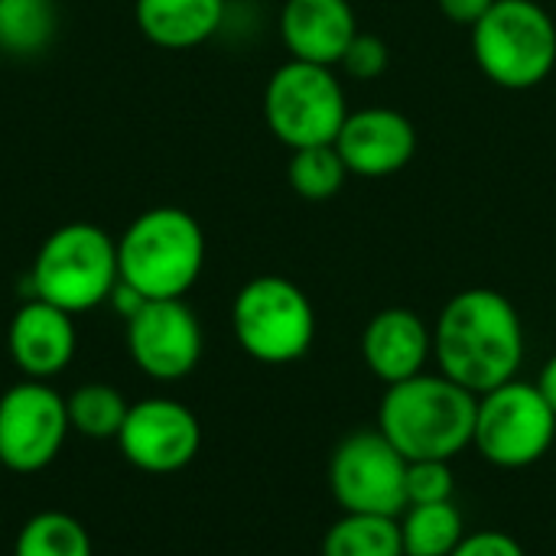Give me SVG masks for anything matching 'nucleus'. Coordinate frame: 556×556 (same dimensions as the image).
Masks as SVG:
<instances>
[{
	"label": "nucleus",
	"instance_id": "1",
	"mask_svg": "<svg viewBox=\"0 0 556 556\" xmlns=\"http://www.w3.org/2000/svg\"><path fill=\"white\" fill-rule=\"evenodd\" d=\"M433 358L440 375L472 394H489L515 381L525 362L521 313L492 287L456 293L437 316Z\"/></svg>",
	"mask_w": 556,
	"mask_h": 556
},
{
	"label": "nucleus",
	"instance_id": "2",
	"mask_svg": "<svg viewBox=\"0 0 556 556\" xmlns=\"http://www.w3.org/2000/svg\"><path fill=\"white\" fill-rule=\"evenodd\" d=\"M479 394L450 381L446 375H417L391 384L378 407V430L407 459L453 463L472 446Z\"/></svg>",
	"mask_w": 556,
	"mask_h": 556
},
{
	"label": "nucleus",
	"instance_id": "3",
	"mask_svg": "<svg viewBox=\"0 0 556 556\" xmlns=\"http://www.w3.org/2000/svg\"><path fill=\"white\" fill-rule=\"evenodd\" d=\"M117 267L147 300H182L205 267L202 225L176 205L147 208L121 235Z\"/></svg>",
	"mask_w": 556,
	"mask_h": 556
},
{
	"label": "nucleus",
	"instance_id": "4",
	"mask_svg": "<svg viewBox=\"0 0 556 556\" xmlns=\"http://www.w3.org/2000/svg\"><path fill=\"white\" fill-rule=\"evenodd\" d=\"M117 280V241L91 222H68L39 244L29 296L78 316L108 303Z\"/></svg>",
	"mask_w": 556,
	"mask_h": 556
},
{
	"label": "nucleus",
	"instance_id": "5",
	"mask_svg": "<svg viewBox=\"0 0 556 556\" xmlns=\"http://www.w3.org/2000/svg\"><path fill=\"white\" fill-rule=\"evenodd\" d=\"M472 55L498 88H534L556 68L554 16L538 0H495L472 26Z\"/></svg>",
	"mask_w": 556,
	"mask_h": 556
},
{
	"label": "nucleus",
	"instance_id": "6",
	"mask_svg": "<svg viewBox=\"0 0 556 556\" xmlns=\"http://www.w3.org/2000/svg\"><path fill=\"white\" fill-rule=\"evenodd\" d=\"M231 329L241 352L261 365H293L316 339V309L303 287L264 274L248 280L231 303Z\"/></svg>",
	"mask_w": 556,
	"mask_h": 556
},
{
	"label": "nucleus",
	"instance_id": "7",
	"mask_svg": "<svg viewBox=\"0 0 556 556\" xmlns=\"http://www.w3.org/2000/svg\"><path fill=\"white\" fill-rule=\"evenodd\" d=\"M264 117L270 134L290 150L336 143L349 117L342 78L332 65L290 59L264 88Z\"/></svg>",
	"mask_w": 556,
	"mask_h": 556
},
{
	"label": "nucleus",
	"instance_id": "8",
	"mask_svg": "<svg viewBox=\"0 0 556 556\" xmlns=\"http://www.w3.org/2000/svg\"><path fill=\"white\" fill-rule=\"evenodd\" d=\"M556 443V414L538 384L508 381L479 394L472 446L495 469H528Z\"/></svg>",
	"mask_w": 556,
	"mask_h": 556
},
{
	"label": "nucleus",
	"instance_id": "9",
	"mask_svg": "<svg viewBox=\"0 0 556 556\" xmlns=\"http://www.w3.org/2000/svg\"><path fill=\"white\" fill-rule=\"evenodd\" d=\"M407 459L381 430L349 433L329 459V489L342 511L401 518L407 508Z\"/></svg>",
	"mask_w": 556,
	"mask_h": 556
},
{
	"label": "nucleus",
	"instance_id": "10",
	"mask_svg": "<svg viewBox=\"0 0 556 556\" xmlns=\"http://www.w3.org/2000/svg\"><path fill=\"white\" fill-rule=\"evenodd\" d=\"M72 433L65 397L49 381H20L0 397V466L16 476L42 472L55 463Z\"/></svg>",
	"mask_w": 556,
	"mask_h": 556
},
{
	"label": "nucleus",
	"instance_id": "11",
	"mask_svg": "<svg viewBox=\"0 0 556 556\" xmlns=\"http://www.w3.org/2000/svg\"><path fill=\"white\" fill-rule=\"evenodd\" d=\"M114 443L134 469L169 476L186 469L199 456L202 427L186 404L173 397H143L130 404Z\"/></svg>",
	"mask_w": 556,
	"mask_h": 556
},
{
	"label": "nucleus",
	"instance_id": "12",
	"mask_svg": "<svg viewBox=\"0 0 556 556\" xmlns=\"http://www.w3.org/2000/svg\"><path fill=\"white\" fill-rule=\"evenodd\" d=\"M202 323L186 300H150L127 319V352L153 381H182L202 362Z\"/></svg>",
	"mask_w": 556,
	"mask_h": 556
},
{
	"label": "nucleus",
	"instance_id": "13",
	"mask_svg": "<svg viewBox=\"0 0 556 556\" xmlns=\"http://www.w3.org/2000/svg\"><path fill=\"white\" fill-rule=\"evenodd\" d=\"M336 150L352 176L381 179L401 173L417 153V130L410 117L394 108H362L349 111Z\"/></svg>",
	"mask_w": 556,
	"mask_h": 556
},
{
	"label": "nucleus",
	"instance_id": "14",
	"mask_svg": "<svg viewBox=\"0 0 556 556\" xmlns=\"http://www.w3.org/2000/svg\"><path fill=\"white\" fill-rule=\"evenodd\" d=\"M78 349V332L72 313L29 296L10 319L7 352L10 362L33 381H49L62 375Z\"/></svg>",
	"mask_w": 556,
	"mask_h": 556
},
{
	"label": "nucleus",
	"instance_id": "15",
	"mask_svg": "<svg viewBox=\"0 0 556 556\" xmlns=\"http://www.w3.org/2000/svg\"><path fill=\"white\" fill-rule=\"evenodd\" d=\"M362 358L384 388L417 378L433 358V329L420 313L407 306H388L368 319L362 332Z\"/></svg>",
	"mask_w": 556,
	"mask_h": 556
},
{
	"label": "nucleus",
	"instance_id": "16",
	"mask_svg": "<svg viewBox=\"0 0 556 556\" xmlns=\"http://www.w3.org/2000/svg\"><path fill=\"white\" fill-rule=\"evenodd\" d=\"M355 36L358 20L349 0H283L280 39L290 59L336 68Z\"/></svg>",
	"mask_w": 556,
	"mask_h": 556
},
{
	"label": "nucleus",
	"instance_id": "17",
	"mask_svg": "<svg viewBox=\"0 0 556 556\" xmlns=\"http://www.w3.org/2000/svg\"><path fill=\"white\" fill-rule=\"evenodd\" d=\"M137 29L160 49H195L225 23V0H134Z\"/></svg>",
	"mask_w": 556,
	"mask_h": 556
},
{
	"label": "nucleus",
	"instance_id": "18",
	"mask_svg": "<svg viewBox=\"0 0 556 556\" xmlns=\"http://www.w3.org/2000/svg\"><path fill=\"white\" fill-rule=\"evenodd\" d=\"M323 556H404L401 518L384 515H352L342 518L323 534Z\"/></svg>",
	"mask_w": 556,
	"mask_h": 556
},
{
	"label": "nucleus",
	"instance_id": "19",
	"mask_svg": "<svg viewBox=\"0 0 556 556\" xmlns=\"http://www.w3.org/2000/svg\"><path fill=\"white\" fill-rule=\"evenodd\" d=\"M466 538V521L453 502L407 505L401 515L404 556H453Z\"/></svg>",
	"mask_w": 556,
	"mask_h": 556
},
{
	"label": "nucleus",
	"instance_id": "20",
	"mask_svg": "<svg viewBox=\"0 0 556 556\" xmlns=\"http://www.w3.org/2000/svg\"><path fill=\"white\" fill-rule=\"evenodd\" d=\"M59 26L55 0H0V49L10 55L42 52Z\"/></svg>",
	"mask_w": 556,
	"mask_h": 556
},
{
	"label": "nucleus",
	"instance_id": "21",
	"mask_svg": "<svg viewBox=\"0 0 556 556\" xmlns=\"http://www.w3.org/2000/svg\"><path fill=\"white\" fill-rule=\"evenodd\" d=\"M65 407H68L72 430L85 440H117V433L127 420V410H130L124 394L101 381L75 388L65 397Z\"/></svg>",
	"mask_w": 556,
	"mask_h": 556
},
{
	"label": "nucleus",
	"instance_id": "22",
	"mask_svg": "<svg viewBox=\"0 0 556 556\" xmlns=\"http://www.w3.org/2000/svg\"><path fill=\"white\" fill-rule=\"evenodd\" d=\"M13 556H91V538L78 518L39 511L20 528Z\"/></svg>",
	"mask_w": 556,
	"mask_h": 556
},
{
	"label": "nucleus",
	"instance_id": "23",
	"mask_svg": "<svg viewBox=\"0 0 556 556\" xmlns=\"http://www.w3.org/2000/svg\"><path fill=\"white\" fill-rule=\"evenodd\" d=\"M349 166L345 160L339 156L336 143H323V147H303V150H293L290 163H287V179H290V189L309 202H326L332 199L345 179H349Z\"/></svg>",
	"mask_w": 556,
	"mask_h": 556
},
{
	"label": "nucleus",
	"instance_id": "24",
	"mask_svg": "<svg viewBox=\"0 0 556 556\" xmlns=\"http://www.w3.org/2000/svg\"><path fill=\"white\" fill-rule=\"evenodd\" d=\"M407 505H440L453 502L456 476L446 459H417L407 463Z\"/></svg>",
	"mask_w": 556,
	"mask_h": 556
},
{
	"label": "nucleus",
	"instance_id": "25",
	"mask_svg": "<svg viewBox=\"0 0 556 556\" xmlns=\"http://www.w3.org/2000/svg\"><path fill=\"white\" fill-rule=\"evenodd\" d=\"M388 62H391V52H388V42L381 36H371V33H362L349 42L339 68L355 78V81H371V78H381L388 72Z\"/></svg>",
	"mask_w": 556,
	"mask_h": 556
},
{
	"label": "nucleus",
	"instance_id": "26",
	"mask_svg": "<svg viewBox=\"0 0 556 556\" xmlns=\"http://www.w3.org/2000/svg\"><path fill=\"white\" fill-rule=\"evenodd\" d=\"M453 556H525V547L505 531H479L466 534Z\"/></svg>",
	"mask_w": 556,
	"mask_h": 556
},
{
	"label": "nucleus",
	"instance_id": "27",
	"mask_svg": "<svg viewBox=\"0 0 556 556\" xmlns=\"http://www.w3.org/2000/svg\"><path fill=\"white\" fill-rule=\"evenodd\" d=\"M437 3H440L443 16L459 26H476L495 7V0H437Z\"/></svg>",
	"mask_w": 556,
	"mask_h": 556
},
{
	"label": "nucleus",
	"instance_id": "28",
	"mask_svg": "<svg viewBox=\"0 0 556 556\" xmlns=\"http://www.w3.org/2000/svg\"><path fill=\"white\" fill-rule=\"evenodd\" d=\"M108 303H111V309L127 323V319H134V316H137L150 300H147L137 287H130L127 280H117V283H114V290H111V296H108Z\"/></svg>",
	"mask_w": 556,
	"mask_h": 556
},
{
	"label": "nucleus",
	"instance_id": "29",
	"mask_svg": "<svg viewBox=\"0 0 556 556\" xmlns=\"http://www.w3.org/2000/svg\"><path fill=\"white\" fill-rule=\"evenodd\" d=\"M538 391L544 394V401L551 404V410L556 414V355L554 358H547V365L541 368V375H538Z\"/></svg>",
	"mask_w": 556,
	"mask_h": 556
}]
</instances>
